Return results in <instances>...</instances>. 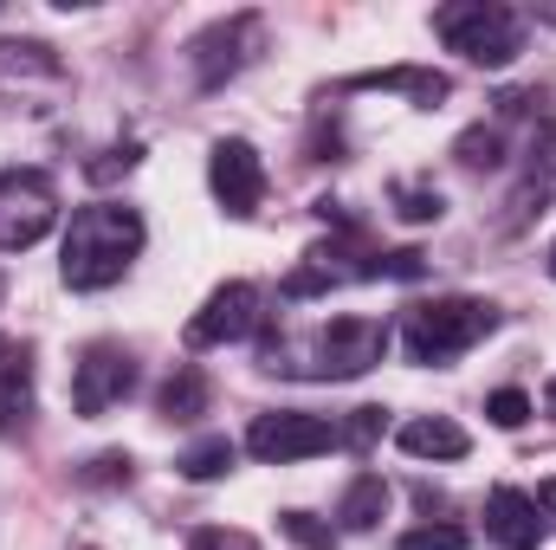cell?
Here are the masks:
<instances>
[{
	"instance_id": "52a82bcc",
	"label": "cell",
	"mask_w": 556,
	"mask_h": 550,
	"mask_svg": "<svg viewBox=\"0 0 556 550\" xmlns=\"http://www.w3.org/2000/svg\"><path fill=\"white\" fill-rule=\"evenodd\" d=\"M260 39H266V26H260V13H233V20H220V26H207L194 46H188V59H194V85L201 91H220L240 65H253V52H260Z\"/></svg>"
},
{
	"instance_id": "ffe728a7",
	"label": "cell",
	"mask_w": 556,
	"mask_h": 550,
	"mask_svg": "<svg viewBox=\"0 0 556 550\" xmlns=\"http://www.w3.org/2000/svg\"><path fill=\"white\" fill-rule=\"evenodd\" d=\"M278 532L304 550H337V525H324V518H311V512H278Z\"/></svg>"
},
{
	"instance_id": "603a6c76",
	"label": "cell",
	"mask_w": 556,
	"mask_h": 550,
	"mask_svg": "<svg viewBox=\"0 0 556 550\" xmlns=\"http://www.w3.org/2000/svg\"><path fill=\"white\" fill-rule=\"evenodd\" d=\"M453 155H459L466 168H492V162H498V130H466V137L453 142Z\"/></svg>"
},
{
	"instance_id": "7c38bea8",
	"label": "cell",
	"mask_w": 556,
	"mask_h": 550,
	"mask_svg": "<svg viewBox=\"0 0 556 550\" xmlns=\"http://www.w3.org/2000/svg\"><path fill=\"white\" fill-rule=\"evenodd\" d=\"M350 91H408L415 104L440 111V104L453 98V78L433 72V65H389V72H363V78H350Z\"/></svg>"
},
{
	"instance_id": "4fadbf2b",
	"label": "cell",
	"mask_w": 556,
	"mask_h": 550,
	"mask_svg": "<svg viewBox=\"0 0 556 550\" xmlns=\"http://www.w3.org/2000/svg\"><path fill=\"white\" fill-rule=\"evenodd\" d=\"M33 414V343L0 337V427H20Z\"/></svg>"
},
{
	"instance_id": "30bf717a",
	"label": "cell",
	"mask_w": 556,
	"mask_h": 550,
	"mask_svg": "<svg viewBox=\"0 0 556 550\" xmlns=\"http://www.w3.org/2000/svg\"><path fill=\"white\" fill-rule=\"evenodd\" d=\"M137 389V357L124 343H91L72 370V409L78 414H111Z\"/></svg>"
},
{
	"instance_id": "7402d4cb",
	"label": "cell",
	"mask_w": 556,
	"mask_h": 550,
	"mask_svg": "<svg viewBox=\"0 0 556 550\" xmlns=\"http://www.w3.org/2000/svg\"><path fill=\"white\" fill-rule=\"evenodd\" d=\"M485 414H492V427H525L531 421V396L525 389H492L485 396Z\"/></svg>"
},
{
	"instance_id": "d4e9b609",
	"label": "cell",
	"mask_w": 556,
	"mask_h": 550,
	"mask_svg": "<svg viewBox=\"0 0 556 550\" xmlns=\"http://www.w3.org/2000/svg\"><path fill=\"white\" fill-rule=\"evenodd\" d=\"M188 550H260V538H247V532H233V525H201Z\"/></svg>"
},
{
	"instance_id": "484cf974",
	"label": "cell",
	"mask_w": 556,
	"mask_h": 550,
	"mask_svg": "<svg viewBox=\"0 0 556 550\" xmlns=\"http://www.w3.org/2000/svg\"><path fill=\"white\" fill-rule=\"evenodd\" d=\"M137 142H124V149H104V162H85V175H91V182H111V175H130V168H137Z\"/></svg>"
},
{
	"instance_id": "2e32d148",
	"label": "cell",
	"mask_w": 556,
	"mask_h": 550,
	"mask_svg": "<svg viewBox=\"0 0 556 550\" xmlns=\"http://www.w3.org/2000/svg\"><path fill=\"white\" fill-rule=\"evenodd\" d=\"M382 512H389V479L382 473H356L343 505H337V532H376Z\"/></svg>"
},
{
	"instance_id": "ba28073f",
	"label": "cell",
	"mask_w": 556,
	"mask_h": 550,
	"mask_svg": "<svg viewBox=\"0 0 556 550\" xmlns=\"http://www.w3.org/2000/svg\"><path fill=\"white\" fill-rule=\"evenodd\" d=\"M260 304H266V298H260V285H247V278L220 285V291L188 317V350H220V343L253 337V330L266 324V311H260Z\"/></svg>"
},
{
	"instance_id": "7a4b0ae2",
	"label": "cell",
	"mask_w": 556,
	"mask_h": 550,
	"mask_svg": "<svg viewBox=\"0 0 556 550\" xmlns=\"http://www.w3.org/2000/svg\"><path fill=\"white\" fill-rule=\"evenodd\" d=\"M142 253V214L124 201H91L72 214L65 247H59V278L72 291H104L130 273V260Z\"/></svg>"
},
{
	"instance_id": "44dd1931",
	"label": "cell",
	"mask_w": 556,
	"mask_h": 550,
	"mask_svg": "<svg viewBox=\"0 0 556 550\" xmlns=\"http://www.w3.org/2000/svg\"><path fill=\"white\" fill-rule=\"evenodd\" d=\"M395 214L415 221V227H427V221L446 214V201H440V188H415V182H402V188H395Z\"/></svg>"
},
{
	"instance_id": "f546056e",
	"label": "cell",
	"mask_w": 556,
	"mask_h": 550,
	"mask_svg": "<svg viewBox=\"0 0 556 550\" xmlns=\"http://www.w3.org/2000/svg\"><path fill=\"white\" fill-rule=\"evenodd\" d=\"M544 414H551V421H556V376H551V383H544Z\"/></svg>"
},
{
	"instance_id": "4dcf8cb0",
	"label": "cell",
	"mask_w": 556,
	"mask_h": 550,
	"mask_svg": "<svg viewBox=\"0 0 556 550\" xmlns=\"http://www.w3.org/2000/svg\"><path fill=\"white\" fill-rule=\"evenodd\" d=\"M551 278H556V247H551Z\"/></svg>"
},
{
	"instance_id": "83f0119b",
	"label": "cell",
	"mask_w": 556,
	"mask_h": 550,
	"mask_svg": "<svg viewBox=\"0 0 556 550\" xmlns=\"http://www.w3.org/2000/svg\"><path fill=\"white\" fill-rule=\"evenodd\" d=\"M85 479H91V486H111V479H130V453H98Z\"/></svg>"
},
{
	"instance_id": "8fae6325",
	"label": "cell",
	"mask_w": 556,
	"mask_h": 550,
	"mask_svg": "<svg viewBox=\"0 0 556 550\" xmlns=\"http://www.w3.org/2000/svg\"><path fill=\"white\" fill-rule=\"evenodd\" d=\"M485 538L505 550H538L544 545V518H538V499L518 492V486H492L485 499Z\"/></svg>"
},
{
	"instance_id": "9c48e42d",
	"label": "cell",
	"mask_w": 556,
	"mask_h": 550,
	"mask_svg": "<svg viewBox=\"0 0 556 550\" xmlns=\"http://www.w3.org/2000/svg\"><path fill=\"white\" fill-rule=\"evenodd\" d=\"M207 182H214V201H220L233 221L260 214V201H266V162H260V149H253L247 137H220L214 142V155H207Z\"/></svg>"
},
{
	"instance_id": "1f68e13d",
	"label": "cell",
	"mask_w": 556,
	"mask_h": 550,
	"mask_svg": "<svg viewBox=\"0 0 556 550\" xmlns=\"http://www.w3.org/2000/svg\"><path fill=\"white\" fill-rule=\"evenodd\" d=\"M0 298H7V278H0Z\"/></svg>"
},
{
	"instance_id": "277c9868",
	"label": "cell",
	"mask_w": 556,
	"mask_h": 550,
	"mask_svg": "<svg viewBox=\"0 0 556 550\" xmlns=\"http://www.w3.org/2000/svg\"><path fill=\"white\" fill-rule=\"evenodd\" d=\"M433 33L453 52H466L472 65H492V72L525 52V20L511 7H492V0H453V7H440L433 13Z\"/></svg>"
},
{
	"instance_id": "ac0fdd59",
	"label": "cell",
	"mask_w": 556,
	"mask_h": 550,
	"mask_svg": "<svg viewBox=\"0 0 556 550\" xmlns=\"http://www.w3.org/2000/svg\"><path fill=\"white\" fill-rule=\"evenodd\" d=\"M207 376L194 370V363H175V376L162 383V414L168 421H194V414H207Z\"/></svg>"
},
{
	"instance_id": "8992f818",
	"label": "cell",
	"mask_w": 556,
	"mask_h": 550,
	"mask_svg": "<svg viewBox=\"0 0 556 550\" xmlns=\"http://www.w3.org/2000/svg\"><path fill=\"white\" fill-rule=\"evenodd\" d=\"M330 447H337V421L304 414V409L260 414L247 427V453L266 460V466H291V460H311V453H330Z\"/></svg>"
},
{
	"instance_id": "9a60e30c",
	"label": "cell",
	"mask_w": 556,
	"mask_h": 550,
	"mask_svg": "<svg viewBox=\"0 0 556 550\" xmlns=\"http://www.w3.org/2000/svg\"><path fill=\"white\" fill-rule=\"evenodd\" d=\"M59 78H65V65H59L52 46H39V39H7L0 46V85H59Z\"/></svg>"
},
{
	"instance_id": "5bb4252c",
	"label": "cell",
	"mask_w": 556,
	"mask_h": 550,
	"mask_svg": "<svg viewBox=\"0 0 556 550\" xmlns=\"http://www.w3.org/2000/svg\"><path fill=\"white\" fill-rule=\"evenodd\" d=\"M395 440H402V453H415V460H466V453H472V434H466L459 421H446V414H420V421H408Z\"/></svg>"
},
{
	"instance_id": "f1b7e54d",
	"label": "cell",
	"mask_w": 556,
	"mask_h": 550,
	"mask_svg": "<svg viewBox=\"0 0 556 550\" xmlns=\"http://www.w3.org/2000/svg\"><path fill=\"white\" fill-rule=\"evenodd\" d=\"M538 512H544V518H556V473L538 486Z\"/></svg>"
},
{
	"instance_id": "5b68a950",
	"label": "cell",
	"mask_w": 556,
	"mask_h": 550,
	"mask_svg": "<svg viewBox=\"0 0 556 550\" xmlns=\"http://www.w3.org/2000/svg\"><path fill=\"white\" fill-rule=\"evenodd\" d=\"M59 188L46 168H0V253H26L52 234Z\"/></svg>"
},
{
	"instance_id": "d6986e66",
	"label": "cell",
	"mask_w": 556,
	"mask_h": 550,
	"mask_svg": "<svg viewBox=\"0 0 556 550\" xmlns=\"http://www.w3.org/2000/svg\"><path fill=\"white\" fill-rule=\"evenodd\" d=\"M382 427H389V409H350V421H337V447L369 453L382 440Z\"/></svg>"
},
{
	"instance_id": "4316f807",
	"label": "cell",
	"mask_w": 556,
	"mask_h": 550,
	"mask_svg": "<svg viewBox=\"0 0 556 550\" xmlns=\"http://www.w3.org/2000/svg\"><path fill=\"white\" fill-rule=\"evenodd\" d=\"M427 273V260H420L415 247H402V253H382L376 260V278H420Z\"/></svg>"
},
{
	"instance_id": "6da1fadb",
	"label": "cell",
	"mask_w": 556,
	"mask_h": 550,
	"mask_svg": "<svg viewBox=\"0 0 556 550\" xmlns=\"http://www.w3.org/2000/svg\"><path fill=\"white\" fill-rule=\"evenodd\" d=\"M389 357V324L382 317H330L317 330H304L298 343H266V370L278 376H311V383H350L369 376Z\"/></svg>"
},
{
	"instance_id": "cb8c5ba5",
	"label": "cell",
	"mask_w": 556,
	"mask_h": 550,
	"mask_svg": "<svg viewBox=\"0 0 556 550\" xmlns=\"http://www.w3.org/2000/svg\"><path fill=\"white\" fill-rule=\"evenodd\" d=\"M395 550H466V538L453 525H415V532H402Z\"/></svg>"
},
{
	"instance_id": "e0dca14e",
	"label": "cell",
	"mask_w": 556,
	"mask_h": 550,
	"mask_svg": "<svg viewBox=\"0 0 556 550\" xmlns=\"http://www.w3.org/2000/svg\"><path fill=\"white\" fill-rule=\"evenodd\" d=\"M233 460H240V447H233L227 434H207V440H194V447H181V460H175V473H181V479H194V486H207V479H220V473H233Z\"/></svg>"
},
{
	"instance_id": "3957f363",
	"label": "cell",
	"mask_w": 556,
	"mask_h": 550,
	"mask_svg": "<svg viewBox=\"0 0 556 550\" xmlns=\"http://www.w3.org/2000/svg\"><path fill=\"white\" fill-rule=\"evenodd\" d=\"M492 330H498V311H492L485 298H433V304H415V311H408L402 343H408L415 363L446 370L459 350H472V343L492 337Z\"/></svg>"
}]
</instances>
